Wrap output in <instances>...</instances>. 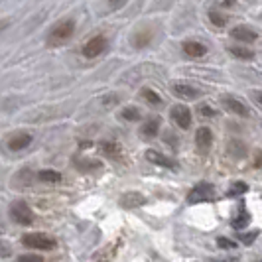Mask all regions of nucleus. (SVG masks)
I'll list each match as a JSON object with an SVG mask.
<instances>
[{
    "label": "nucleus",
    "mask_w": 262,
    "mask_h": 262,
    "mask_svg": "<svg viewBox=\"0 0 262 262\" xmlns=\"http://www.w3.org/2000/svg\"><path fill=\"white\" fill-rule=\"evenodd\" d=\"M73 34H75V22H73V20H63V22L55 24V26L50 30V34H48V46L57 48V46L66 43Z\"/></svg>",
    "instance_id": "1"
},
{
    "label": "nucleus",
    "mask_w": 262,
    "mask_h": 262,
    "mask_svg": "<svg viewBox=\"0 0 262 262\" xmlns=\"http://www.w3.org/2000/svg\"><path fill=\"white\" fill-rule=\"evenodd\" d=\"M22 245L28 249H36V250H52L55 249V241L52 236L43 235V233H28L22 236Z\"/></svg>",
    "instance_id": "2"
},
{
    "label": "nucleus",
    "mask_w": 262,
    "mask_h": 262,
    "mask_svg": "<svg viewBox=\"0 0 262 262\" xmlns=\"http://www.w3.org/2000/svg\"><path fill=\"white\" fill-rule=\"evenodd\" d=\"M10 217L18 225H32L34 223V213L26 201H12L10 205Z\"/></svg>",
    "instance_id": "3"
},
{
    "label": "nucleus",
    "mask_w": 262,
    "mask_h": 262,
    "mask_svg": "<svg viewBox=\"0 0 262 262\" xmlns=\"http://www.w3.org/2000/svg\"><path fill=\"white\" fill-rule=\"evenodd\" d=\"M215 197V189L211 184H197L189 193H187V203H203L211 201Z\"/></svg>",
    "instance_id": "4"
},
{
    "label": "nucleus",
    "mask_w": 262,
    "mask_h": 262,
    "mask_svg": "<svg viewBox=\"0 0 262 262\" xmlns=\"http://www.w3.org/2000/svg\"><path fill=\"white\" fill-rule=\"evenodd\" d=\"M106 50V38L105 36H93L91 39H87L85 41V46H83V55L85 57H97V55H101V53Z\"/></svg>",
    "instance_id": "5"
},
{
    "label": "nucleus",
    "mask_w": 262,
    "mask_h": 262,
    "mask_svg": "<svg viewBox=\"0 0 262 262\" xmlns=\"http://www.w3.org/2000/svg\"><path fill=\"white\" fill-rule=\"evenodd\" d=\"M146 160L156 164V166H162V168H168V170H178L180 164L173 160L171 156H166L162 152H156V150H146Z\"/></svg>",
    "instance_id": "6"
},
{
    "label": "nucleus",
    "mask_w": 262,
    "mask_h": 262,
    "mask_svg": "<svg viewBox=\"0 0 262 262\" xmlns=\"http://www.w3.org/2000/svg\"><path fill=\"white\" fill-rule=\"evenodd\" d=\"M171 120H173L180 128L187 130V128L191 126V113H189V108L184 105L171 106Z\"/></svg>",
    "instance_id": "7"
},
{
    "label": "nucleus",
    "mask_w": 262,
    "mask_h": 262,
    "mask_svg": "<svg viewBox=\"0 0 262 262\" xmlns=\"http://www.w3.org/2000/svg\"><path fill=\"white\" fill-rule=\"evenodd\" d=\"M32 140H34V136L30 134V132H14L12 136L8 138V150H12V152H18V150H24L28 146L32 144Z\"/></svg>",
    "instance_id": "8"
},
{
    "label": "nucleus",
    "mask_w": 262,
    "mask_h": 262,
    "mask_svg": "<svg viewBox=\"0 0 262 262\" xmlns=\"http://www.w3.org/2000/svg\"><path fill=\"white\" fill-rule=\"evenodd\" d=\"M118 203H120V207H124V209H134V207H142V205H144L146 197L142 195V193H138V191H128V193L120 195Z\"/></svg>",
    "instance_id": "9"
},
{
    "label": "nucleus",
    "mask_w": 262,
    "mask_h": 262,
    "mask_svg": "<svg viewBox=\"0 0 262 262\" xmlns=\"http://www.w3.org/2000/svg\"><path fill=\"white\" fill-rule=\"evenodd\" d=\"M231 36L236 39V41H243V43H252V41H256V32L249 26H236L231 30Z\"/></svg>",
    "instance_id": "10"
},
{
    "label": "nucleus",
    "mask_w": 262,
    "mask_h": 262,
    "mask_svg": "<svg viewBox=\"0 0 262 262\" xmlns=\"http://www.w3.org/2000/svg\"><path fill=\"white\" fill-rule=\"evenodd\" d=\"M171 91L176 93L178 97H182V99H187V101H195V99H199V95H201L195 87L185 85V83H173L171 85Z\"/></svg>",
    "instance_id": "11"
},
{
    "label": "nucleus",
    "mask_w": 262,
    "mask_h": 262,
    "mask_svg": "<svg viewBox=\"0 0 262 262\" xmlns=\"http://www.w3.org/2000/svg\"><path fill=\"white\" fill-rule=\"evenodd\" d=\"M223 106L229 111V113H233V115H238V117H249V108L243 105L238 99L235 97H223Z\"/></svg>",
    "instance_id": "12"
},
{
    "label": "nucleus",
    "mask_w": 262,
    "mask_h": 262,
    "mask_svg": "<svg viewBox=\"0 0 262 262\" xmlns=\"http://www.w3.org/2000/svg\"><path fill=\"white\" fill-rule=\"evenodd\" d=\"M195 144L201 152H207L211 148V144H213V134H211V130L207 126H201L195 132Z\"/></svg>",
    "instance_id": "13"
},
{
    "label": "nucleus",
    "mask_w": 262,
    "mask_h": 262,
    "mask_svg": "<svg viewBox=\"0 0 262 262\" xmlns=\"http://www.w3.org/2000/svg\"><path fill=\"white\" fill-rule=\"evenodd\" d=\"M73 166L79 171H93V170H99L103 164L99 160H91V158H75L73 160Z\"/></svg>",
    "instance_id": "14"
},
{
    "label": "nucleus",
    "mask_w": 262,
    "mask_h": 262,
    "mask_svg": "<svg viewBox=\"0 0 262 262\" xmlns=\"http://www.w3.org/2000/svg\"><path fill=\"white\" fill-rule=\"evenodd\" d=\"M158 132H160V118H148L140 128V134L146 138H156Z\"/></svg>",
    "instance_id": "15"
},
{
    "label": "nucleus",
    "mask_w": 262,
    "mask_h": 262,
    "mask_svg": "<svg viewBox=\"0 0 262 262\" xmlns=\"http://www.w3.org/2000/svg\"><path fill=\"white\" fill-rule=\"evenodd\" d=\"M184 52L187 53L189 57H201V55H205L207 48H205L203 43H199V41H185Z\"/></svg>",
    "instance_id": "16"
},
{
    "label": "nucleus",
    "mask_w": 262,
    "mask_h": 262,
    "mask_svg": "<svg viewBox=\"0 0 262 262\" xmlns=\"http://www.w3.org/2000/svg\"><path fill=\"white\" fill-rule=\"evenodd\" d=\"M152 30H140L138 34H134V38H132V43L136 46V48H146L148 43H150V39H152Z\"/></svg>",
    "instance_id": "17"
},
{
    "label": "nucleus",
    "mask_w": 262,
    "mask_h": 262,
    "mask_svg": "<svg viewBox=\"0 0 262 262\" xmlns=\"http://www.w3.org/2000/svg\"><path fill=\"white\" fill-rule=\"evenodd\" d=\"M30 182H32V173H30V170H20V173L12 180V185L16 187V189H24V187L30 185Z\"/></svg>",
    "instance_id": "18"
},
{
    "label": "nucleus",
    "mask_w": 262,
    "mask_h": 262,
    "mask_svg": "<svg viewBox=\"0 0 262 262\" xmlns=\"http://www.w3.org/2000/svg\"><path fill=\"white\" fill-rule=\"evenodd\" d=\"M229 53L238 57V59H254V52L249 50V48H243V46H231Z\"/></svg>",
    "instance_id": "19"
},
{
    "label": "nucleus",
    "mask_w": 262,
    "mask_h": 262,
    "mask_svg": "<svg viewBox=\"0 0 262 262\" xmlns=\"http://www.w3.org/2000/svg\"><path fill=\"white\" fill-rule=\"evenodd\" d=\"M101 150H103V154H106V156L113 158V160H120V156H122L120 148H118V144H115V142H103V144H101Z\"/></svg>",
    "instance_id": "20"
},
{
    "label": "nucleus",
    "mask_w": 262,
    "mask_h": 262,
    "mask_svg": "<svg viewBox=\"0 0 262 262\" xmlns=\"http://www.w3.org/2000/svg\"><path fill=\"white\" fill-rule=\"evenodd\" d=\"M38 178L41 182H48V184H57V182H61V173L55 170H41L38 173Z\"/></svg>",
    "instance_id": "21"
},
{
    "label": "nucleus",
    "mask_w": 262,
    "mask_h": 262,
    "mask_svg": "<svg viewBox=\"0 0 262 262\" xmlns=\"http://www.w3.org/2000/svg\"><path fill=\"white\" fill-rule=\"evenodd\" d=\"M229 152L235 158H245L247 156V146L243 144L241 140H233V142L229 144Z\"/></svg>",
    "instance_id": "22"
},
{
    "label": "nucleus",
    "mask_w": 262,
    "mask_h": 262,
    "mask_svg": "<svg viewBox=\"0 0 262 262\" xmlns=\"http://www.w3.org/2000/svg\"><path fill=\"white\" fill-rule=\"evenodd\" d=\"M142 97H144V101H148V103H150V105H162V97H160V95H158L156 91H152V89H148V87H146V89H142Z\"/></svg>",
    "instance_id": "23"
},
{
    "label": "nucleus",
    "mask_w": 262,
    "mask_h": 262,
    "mask_svg": "<svg viewBox=\"0 0 262 262\" xmlns=\"http://www.w3.org/2000/svg\"><path fill=\"white\" fill-rule=\"evenodd\" d=\"M249 221H250V215L243 209L238 215H236L235 219H233V227H235V229H245V227L249 225Z\"/></svg>",
    "instance_id": "24"
},
{
    "label": "nucleus",
    "mask_w": 262,
    "mask_h": 262,
    "mask_svg": "<svg viewBox=\"0 0 262 262\" xmlns=\"http://www.w3.org/2000/svg\"><path fill=\"white\" fill-rule=\"evenodd\" d=\"M247 191H249V185L245 184V182H235V184L231 185V189H229V195H243Z\"/></svg>",
    "instance_id": "25"
},
{
    "label": "nucleus",
    "mask_w": 262,
    "mask_h": 262,
    "mask_svg": "<svg viewBox=\"0 0 262 262\" xmlns=\"http://www.w3.org/2000/svg\"><path fill=\"white\" fill-rule=\"evenodd\" d=\"M122 118H124V120H138V118H140V108H136V106H126V108L122 111Z\"/></svg>",
    "instance_id": "26"
},
{
    "label": "nucleus",
    "mask_w": 262,
    "mask_h": 262,
    "mask_svg": "<svg viewBox=\"0 0 262 262\" xmlns=\"http://www.w3.org/2000/svg\"><path fill=\"white\" fill-rule=\"evenodd\" d=\"M209 20L215 24V26H225V24H227V18H225L221 12H215V10H211L209 12Z\"/></svg>",
    "instance_id": "27"
},
{
    "label": "nucleus",
    "mask_w": 262,
    "mask_h": 262,
    "mask_svg": "<svg viewBox=\"0 0 262 262\" xmlns=\"http://www.w3.org/2000/svg\"><path fill=\"white\" fill-rule=\"evenodd\" d=\"M217 247H219V249H236V243L231 241V238L221 236V238H217Z\"/></svg>",
    "instance_id": "28"
},
{
    "label": "nucleus",
    "mask_w": 262,
    "mask_h": 262,
    "mask_svg": "<svg viewBox=\"0 0 262 262\" xmlns=\"http://www.w3.org/2000/svg\"><path fill=\"white\" fill-rule=\"evenodd\" d=\"M10 254H12V247H10L6 241L0 238V258H8Z\"/></svg>",
    "instance_id": "29"
},
{
    "label": "nucleus",
    "mask_w": 262,
    "mask_h": 262,
    "mask_svg": "<svg viewBox=\"0 0 262 262\" xmlns=\"http://www.w3.org/2000/svg\"><path fill=\"white\" fill-rule=\"evenodd\" d=\"M256 236H258V231H252V233H243V235H238V238H241L245 245H252V243L256 241Z\"/></svg>",
    "instance_id": "30"
},
{
    "label": "nucleus",
    "mask_w": 262,
    "mask_h": 262,
    "mask_svg": "<svg viewBox=\"0 0 262 262\" xmlns=\"http://www.w3.org/2000/svg\"><path fill=\"white\" fill-rule=\"evenodd\" d=\"M16 262H43V258L38 254H22V256H18Z\"/></svg>",
    "instance_id": "31"
},
{
    "label": "nucleus",
    "mask_w": 262,
    "mask_h": 262,
    "mask_svg": "<svg viewBox=\"0 0 262 262\" xmlns=\"http://www.w3.org/2000/svg\"><path fill=\"white\" fill-rule=\"evenodd\" d=\"M199 115H201V117H203V115H205V117H215V111H213L209 105H201L199 106Z\"/></svg>",
    "instance_id": "32"
},
{
    "label": "nucleus",
    "mask_w": 262,
    "mask_h": 262,
    "mask_svg": "<svg viewBox=\"0 0 262 262\" xmlns=\"http://www.w3.org/2000/svg\"><path fill=\"white\" fill-rule=\"evenodd\" d=\"M126 2H128V0H108V8H111V10H118V8H122Z\"/></svg>",
    "instance_id": "33"
},
{
    "label": "nucleus",
    "mask_w": 262,
    "mask_h": 262,
    "mask_svg": "<svg viewBox=\"0 0 262 262\" xmlns=\"http://www.w3.org/2000/svg\"><path fill=\"white\" fill-rule=\"evenodd\" d=\"M164 138H166V144H170V146H178V138H176L173 134H170V132H168V134H166Z\"/></svg>",
    "instance_id": "34"
},
{
    "label": "nucleus",
    "mask_w": 262,
    "mask_h": 262,
    "mask_svg": "<svg viewBox=\"0 0 262 262\" xmlns=\"http://www.w3.org/2000/svg\"><path fill=\"white\" fill-rule=\"evenodd\" d=\"M252 99H254V103L262 106V91H252Z\"/></svg>",
    "instance_id": "35"
},
{
    "label": "nucleus",
    "mask_w": 262,
    "mask_h": 262,
    "mask_svg": "<svg viewBox=\"0 0 262 262\" xmlns=\"http://www.w3.org/2000/svg\"><path fill=\"white\" fill-rule=\"evenodd\" d=\"M103 103H105L106 106L115 105V103H118V97H111V99H108V97H105V99H103Z\"/></svg>",
    "instance_id": "36"
},
{
    "label": "nucleus",
    "mask_w": 262,
    "mask_h": 262,
    "mask_svg": "<svg viewBox=\"0 0 262 262\" xmlns=\"http://www.w3.org/2000/svg\"><path fill=\"white\" fill-rule=\"evenodd\" d=\"M254 166H262V152H256V160H254Z\"/></svg>",
    "instance_id": "37"
},
{
    "label": "nucleus",
    "mask_w": 262,
    "mask_h": 262,
    "mask_svg": "<svg viewBox=\"0 0 262 262\" xmlns=\"http://www.w3.org/2000/svg\"><path fill=\"white\" fill-rule=\"evenodd\" d=\"M8 24H10V20H0V32H4L8 28Z\"/></svg>",
    "instance_id": "38"
},
{
    "label": "nucleus",
    "mask_w": 262,
    "mask_h": 262,
    "mask_svg": "<svg viewBox=\"0 0 262 262\" xmlns=\"http://www.w3.org/2000/svg\"><path fill=\"white\" fill-rule=\"evenodd\" d=\"M213 262H236V258H221V260H213Z\"/></svg>",
    "instance_id": "39"
},
{
    "label": "nucleus",
    "mask_w": 262,
    "mask_h": 262,
    "mask_svg": "<svg viewBox=\"0 0 262 262\" xmlns=\"http://www.w3.org/2000/svg\"><path fill=\"white\" fill-rule=\"evenodd\" d=\"M260 262H262V260H260Z\"/></svg>",
    "instance_id": "40"
}]
</instances>
